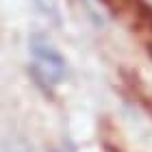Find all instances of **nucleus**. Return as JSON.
Returning <instances> with one entry per match:
<instances>
[{"label": "nucleus", "mask_w": 152, "mask_h": 152, "mask_svg": "<svg viewBox=\"0 0 152 152\" xmlns=\"http://www.w3.org/2000/svg\"><path fill=\"white\" fill-rule=\"evenodd\" d=\"M31 52L35 57L31 74L35 76L39 85H59L65 78V59L46 35L31 37Z\"/></svg>", "instance_id": "nucleus-1"}, {"label": "nucleus", "mask_w": 152, "mask_h": 152, "mask_svg": "<svg viewBox=\"0 0 152 152\" xmlns=\"http://www.w3.org/2000/svg\"><path fill=\"white\" fill-rule=\"evenodd\" d=\"M35 7L44 18H48L52 24L61 26V11H59V0H35Z\"/></svg>", "instance_id": "nucleus-2"}, {"label": "nucleus", "mask_w": 152, "mask_h": 152, "mask_svg": "<svg viewBox=\"0 0 152 152\" xmlns=\"http://www.w3.org/2000/svg\"><path fill=\"white\" fill-rule=\"evenodd\" d=\"M2 152H31V146L24 139H11L9 146H4Z\"/></svg>", "instance_id": "nucleus-3"}, {"label": "nucleus", "mask_w": 152, "mask_h": 152, "mask_svg": "<svg viewBox=\"0 0 152 152\" xmlns=\"http://www.w3.org/2000/svg\"><path fill=\"white\" fill-rule=\"evenodd\" d=\"M137 7H139V15L146 20V24H148V26H152V9H150L146 2H139Z\"/></svg>", "instance_id": "nucleus-4"}, {"label": "nucleus", "mask_w": 152, "mask_h": 152, "mask_svg": "<svg viewBox=\"0 0 152 152\" xmlns=\"http://www.w3.org/2000/svg\"><path fill=\"white\" fill-rule=\"evenodd\" d=\"M148 107H150V109H152V102H148Z\"/></svg>", "instance_id": "nucleus-5"}, {"label": "nucleus", "mask_w": 152, "mask_h": 152, "mask_svg": "<svg viewBox=\"0 0 152 152\" xmlns=\"http://www.w3.org/2000/svg\"><path fill=\"white\" fill-rule=\"evenodd\" d=\"M48 152H59V150H48Z\"/></svg>", "instance_id": "nucleus-6"}]
</instances>
